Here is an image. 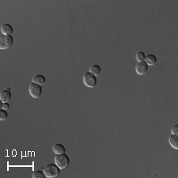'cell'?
Returning a JSON list of instances; mask_svg holds the SVG:
<instances>
[{"label": "cell", "mask_w": 178, "mask_h": 178, "mask_svg": "<svg viewBox=\"0 0 178 178\" xmlns=\"http://www.w3.org/2000/svg\"><path fill=\"white\" fill-rule=\"evenodd\" d=\"M101 66H100L99 65H97V64H94V65H93V66H90V73H92L93 74H94L95 76L98 75V74L101 73Z\"/></svg>", "instance_id": "13"}, {"label": "cell", "mask_w": 178, "mask_h": 178, "mask_svg": "<svg viewBox=\"0 0 178 178\" xmlns=\"http://www.w3.org/2000/svg\"><path fill=\"white\" fill-rule=\"evenodd\" d=\"M32 82H34L40 85H44L45 82H46V79H45V77H44L41 74H38V75H36L35 77H33Z\"/></svg>", "instance_id": "9"}, {"label": "cell", "mask_w": 178, "mask_h": 178, "mask_svg": "<svg viewBox=\"0 0 178 178\" xmlns=\"http://www.w3.org/2000/svg\"><path fill=\"white\" fill-rule=\"evenodd\" d=\"M145 57H146V55H145L144 52H139L136 54V59H137L138 63H139V62H142L145 60Z\"/></svg>", "instance_id": "15"}, {"label": "cell", "mask_w": 178, "mask_h": 178, "mask_svg": "<svg viewBox=\"0 0 178 178\" xmlns=\"http://www.w3.org/2000/svg\"><path fill=\"white\" fill-rule=\"evenodd\" d=\"M8 117V113L4 109L0 110V120H5Z\"/></svg>", "instance_id": "16"}, {"label": "cell", "mask_w": 178, "mask_h": 178, "mask_svg": "<svg viewBox=\"0 0 178 178\" xmlns=\"http://www.w3.org/2000/svg\"><path fill=\"white\" fill-rule=\"evenodd\" d=\"M169 144L174 149L177 150L178 149V136L177 135H171L169 138Z\"/></svg>", "instance_id": "11"}, {"label": "cell", "mask_w": 178, "mask_h": 178, "mask_svg": "<svg viewBox=\"0 0 178 178\" xmlns=\"http://www.w3.org/2000/svg\"><path fill=\"white\" fill-rule=\"evenodd\" d=\"M14 42V39L10 35H2L0 39V48L7 49L9 48Z\"/></svg>", "instance_id": "5"}, {"label": "cell", "mask_w": 178, "mask_h": 178, "mask_svg": "<svg viewBox=\"0 0 178 178\" xmlns=\"http://www.w3.org/2000/svg\"><path fill=\"white\" fill-rule=\"evenodd\" d=\"M33 178H45L46 176H45L44 171H35L34 173H33Z\"/></svg>", "instance_id": "14"}, {"label": "cell", "mask_w": 178, "mask_h": 178, "mask_svg": "<svg viewBox=\"0 0 178 178\" xmlns=\"http://www.w3.org/2000/svg\"><path fill=\"white\" fill-rule=\"evenodd\" d=\"M1 31L3 33V35H10L14 33V28L9 24H4L1 27Z\"/></svg>", "instance_id": "8"}, {"label": "cell", "mask_w": 178, "mask_h": 178, "mask_svg": "<svg viewBox=\"0 0 178 178\" xmlns=\"http://www.w3.org/2000/svg\"><path fill=\"white\" fill-rule=\"evenodd\" d=\"M171 133H172V135H178V125L173 126L172 129H171Z\"/></svg>", "instance_id": "17"}, {"label": "cell", "mask_w": 178, "mask_h": 178, "mask_svg": "<svg viewBox=\"0 0 178 178\" xmlns=\"http://www.w3.org/2000/svg\"><path fill=\"white\" fill-rule=\"evenodd\" d=\"M83 82L87 87L93 88L97 84V77L90 72H86L83 75Z\"/></svg>", "instance_id": "3"}, {"label": "cell", "mask_w": 178, "mask_h": 178, "mask_svg": "<svg viewBox=\"0 0 178 178\" xmlns=\"http://www.w3.org/2000/svg\"><path fill=\"white\" fill-rule=\"evenodd\" d=\"M135 71H136V73L138 74L142 75V74L147 73V71H148V65L145 61L139 62V63H138L136 66H135Z\"/></svg>", "instance_id": "6"}, {"label": "cell", "mask_w": 178, "mask_h": 178, "mask_svg": "<svg viewBox=\"0 0 178 178\" xmlns=\"http://www.w3.org/2000/svg\"><path fill=\"white\" fill-rule=\"evenodd\" d=\"M1 108H2V109L7 110V109H8L9 108V104H8V102H7V103H2L1 104Z\"/></svg>", "instance_id": "18"}, {"label": "cell", "mask_w": 178, "mask_h": 178, "mask_svg": "<svg viewBox=\"0 0 178 178\" xmlns=\"http://www.w3.org/2000/svg\"><path fill=\"white\" fill-rule=\"evenodd\" d=\"M44 173L46 177H55L60 173V169L56 165L50 164V165L45 166L44 169Z\"/></svg>", "instance_id": "2"}, {"label": "cell", "mask_w": 178, "mask_h": 178, "mask_svg": "<svg viewBox=\"0 0 178 178\" xmlns=\"http://www.w3.org/2000/svg\"><path fill=\"white\" fill-rule=\"evenodd\" d=\"M53 151L56 154H65L66 150H65V147H63V145L60 144V143H56L53 147Z\"/></svg>", "instance_id": "12"}, {"label": "cell", "mask_w": 178, "mask_h": 178, "mask_svg": "<svg viewBox=\"0 0 178 178\" xmlns=\"http://www.w3.org/2000/svg\"><path fill=\"white\" fill-rule=\"evenodd\" d=\"M145 62L147 63L148 66H153L157 63V58L155 55L152 54L147 55V56L145 57Z\"/></svg>", "instance_id": "10"}, {"label": "cell", "mask_w": 178, "mask_h": 178, "mask_svg": "<svg viewBox=\"0 0 178 178\" xmlns=\"http://www.w3.org/2000/svg\"><path fill=\"white\" fill-rule=\"evenodd\" d=\"M28 91H29V93L33 98H39L41 95V93H42V87H41V85L32 82L29 85Z\"/></svg>", "instance_id": "4"}, {"label": "cell", "mask_w": 178, "mask_h": 178, "mask_svg": "<svg viewBox=\"0 0 178 178\" xmlns=\"http://www.w3.org/2000/svg\"><path fill=\"white\" fill-rule=\"evenodd\" d=\"M10 99H11V93H10L9 90H5L1 92V94H0L1 102L7 103V102H9Z\"/></svg>", "instance_id": "7"}, {"label": "cell", "mask_w": 178, "mask_h": 178, "mask_svg": "<svg viewBox=\"0 0 178 178\" xmlns=\"http://www.w3.org/2000/svg\"><path fill=\"white\" fill-rule=\"evenodd\" d=\"M55 163L60 169L66 168L70 163L69 157L65 154H57L55 158Z\"/></svg>", "instance_id": "1"}]
</instances>
